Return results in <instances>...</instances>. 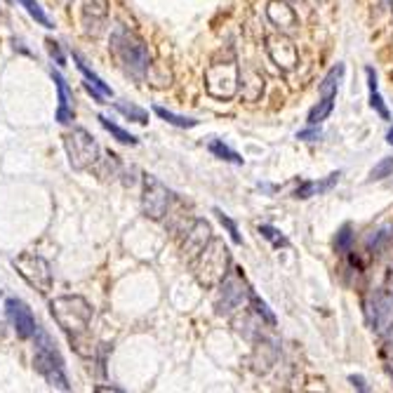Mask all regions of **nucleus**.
<instances>
[{
    "mask_svg": "<svg viewBox=\"0 0 393 393\" xmlns=\"http://www.w3.org/2000/svg\"><path fill=\"white\" fill-rule=\"evenodd\" d=\"M0 294H3V292H0Z\"/></svg>",
    "mask_w": 393,
    "mask_h": 393,
    "instance_id": "36",
    "label": "nucleus"
},
{
    "mask_svg": "<svg viewBox=\"0 0 393 393\" xmlns=\"http://www.w3.org/2000/svg\"><path fill=\"white\" fill-rule=\"evenodd\" d=\"M344 64H337V66H332V69L328 71V76L323 78V83H321V94L323 97H332V94H337V90H339V80H342V76H344Z\"/></svg>",
    "mask_w": 393,
    "mask_h": 393,
    "instance_id": "19",
    "label": "nucleus"
},
{
    "mask_svg": "<svg viewBox=\"0 0 393 393\" xmlns=\"http://www.w3.org/2000/svg\"><path fill=\"white\" fill-rule=\"evenodd\" d=\"M170 200H172V194L170 189L162 184L158 177L146 175L144 177V194H142V210L146 217L151 219H162L170 210Z\"/></svg>",
    "mask_w": 393,
    "mask_h": 393,
    "instance_id": "8",
    "label": "nucleus"
},
{
    "mask_svg": "<svg viewBox=\"0 0 393 393\" xmlns=\"http://www.w3.org/2000/svg\"><path fill=\"white\" fill-rule=\"evenodd\" d=\"M111 55L125 73H130L137 80H142L151 69V52H148L144 38L123 24H118L111 31Z\"/></svg>",
    "mask_w": 393,
    "mask_h": 393,
    "instance_id": "1",
    "label": "nucleus"
},
{
    "mask_svg": "<svg viewBox=\"0 0 393 393\" xmlns=\"http://www.w3.org/2000/svg\"><path fill=\"white\" fill-rule=\"evenodd\" d=\"M228 262H231V255H228V248L224 243L210 240L200 250L198 259H191V266H194V273L200 285L214 287L228 273Z\"/></svg>",
    "mask_w": 393,
    "mask_h": 393,
    "instance_id": "4",
    "label": "nucleus"
},
{
    "mask_svg": "<svg viewBox=\"0 0 393 393\" xmlns=\"http://www.w3.org/2000/svg\"><path fill=\"white\" fill-rule=\"evenodd\" d=\"M109 19V0H83V14H80V21H83V31L92 38L104 31Z\"/></svg>",
    "mask_w": 393,
    "mask_h": 393,
    "instance_id": "12",
    "label": "nucleus"
},
{
    "mask_svg": "<svg viewBox=\"0 0 393 393\" xmlns=\"http://www.w3.org/2000/svg\"><path fill=\"white\" fill-rule=\"evenodd\" d=\"M50 314L57 321L59 328L69 335L71 342L80 346V337L87 335V328H90V323H92L90 301L80 294L55 297V299L50 301Z\"/></svg>",
    "mask_w": 393,
    "mask_h": 393,
    "instance_id": "2",
    "label": "nucleus"
},
{
    "mask_svg": "<svg viewBox=\"0 0 393 393\" xmlns=\"http://www.w3.org/2000/svg\"><path fill=\"white\" fill-rule=\"evenodd\" d=\"M17 3H19L21 7H24V10H26L28 14H31V17H33L35 21H38L40 26H45V28H55V21H52V19L48 17V12L43 10L38 0H17Z\"/></svg>",
    "mask_w": 393,
    "mask_h": 393,
    "instance_id": "24",
    "label": "nucleus"
},
{
    "mask_svg": "<svg viewBox=\"0 0 393 393\" xmlns=\"http://www.w3.org/2000/svg\"><path fill=\"white\" fill-rule=\"evenodd\" d=\"M393 175V158H384L382 162H377L370 172V179H387Z\"/></svg>",
    "mask_w": 393,
    "mask_h": 393,
    "instance_id": "28",
    "label": "nucleus"
},
{
    "mask_svg": "<svg viewBox=\"0 0 393 393\" xmlns=\"http://www.w3.org/2000/svg\"><path fill=\"white\" fill-rule=\"evenodd\" d=\"M351 243H353V233H351V226H342V231L337 233V252H342V255H346L348 250H351Z\"/></svg>",
    "mask_w": 393,
    "mask_h": 393,
    "instance_id": "29",
    "label": "nucleus"
},
{
    "mask_svg": "<svg viewBox=\"0 0 393 393\" xmlns=\"http://www.w3.org/2000/svg\"><path fill=\"white\" fill-rule=\"evenodd\" d=\"M5 316H7V321H10L12 328H14V332H17L19 339L35 337V332H38V328H40V325L35 323V316H33V311L28 309V304L17 299V297H7Z\"/></svg>",
    "mask_w": 393,
    "mask_h": 393,
    "instance_id": "10",
    "label": "nucleus"
},
{
    "mask_svg": "<svg viewBox=\"0 0 393 393\" xmlns=\"http://www.w3.org/2000/svg\"><path fill=\"white\" fill-rule=\"evenodd\" d=\"M339 177H342L339 172H332L328 179H323V182H304L301 187L294 191V198H311V196L325 194V191H330L332 187H335Z\"/></svg>",
    "mask_w": 393,
    "mask_h": 393,
    "instance_id": "16",
    "label": "nucleus"
},
{
    "mask_svg": "<svg viewBox=\"0 0 393 393\" xmlns=\"http://www.w3.org/2000/svg\"><path fill=\"white\" fill-rule=\"evenodd\" d=\"M252 287L243 280L238 273H226L224 280H221V287H219V297H217V314L219 316H226L231 314L233 309H238L243 299L250 297Z\"/></svg>",
    "mask_w": 393,
    "mask_h": 393,
    "instance_id": "9",
    "label": "nucleus"
},
{
    "mask_svg": "<svg viewBox=\"0 0 393 393\" xmlns=\"http://www.w3.org/2000/svg\"><path fill=\"white\" fill-rule=\"evenodd\" d=\"M205 83H207V92L212 97H219V99L233 97L236 90H238V66H236L233 55L226 62H212L205 73Z\"/></svg>",
    "mask_w": 393,
    "mask_h": 393,
    "instance_id": "7",
    "label": "nucleus"
},
{
    "mask_svg": "<svg viewBox=\"0 0 393 393\" xmlns=\"http://www.w3.org/2000/svg\"><path fill=\"white\" fill-rule=\"evenodd\" d=\"M33 367L43 380H45L52 389L59 391H71L69 377H66L64 358L59 355L55 342L45 330L35 332V348H33Z\"/></svg>",
    "mask_w": 393,
    "mask_h": 393,
    "instance_id": "3",
    "label": "nucleus"
},
{
    "mask_svg": "<svg viewBox=\"0 0 393 393\" xmlns=\"http://www.w3.org/2000/svg\"><path fill=\"white\" fill-rule=\"evenodd\" d=\"M250 304H252V309H255V314L262 318V321L266 323V325H276V316H273V311L269 309V304H266L262 297H259L257 292H252L250 290Z\"/></svg>",
    "mask_w": 393,
    "mask_h": 393,
    "instance_id": "25",
    "label": "nucleus"
},
{
    "mask_svg": "<svg viewBox=\"0 0 393 393\" xmlns=\"http://www.w3.org/2000/svg\"><path fill=\"white\" fill-rule=\"evenodd\" d=\"M97 121L101 123V128L106 130V132H111V135H114L121 144H130V146H137V144H139V139H137L135 135H130V132L123 130L121 125H116L114 121H109L106 116H99Z\"/></svg>",
    "mask_w": 393,
    "mask_h": 393,
    "instance_id": "22",
    "label": "nucleus"
},
{
    "mask_svg": "<svg viewBox=\"0 0 393 393\" xmlns=\"http://www.w3.org/2000/svg\"><path fill=\"white\" fill-rule=\"evenodd\" d=\"M297 139H301V142H316V139H321V128L311 125L306 130H299L297 132Z\"/></svg>",
    "mask_w": 393,
    "mask_h": 393,
    "instance_id": "31",
    "label": "nucleus"
},
{
    "mask_svg": "<svg viewBox=\"0 0 393 393\" xmlns=\"http://www.w3.org/2000/svg\"><path fill=\"white\" fill-rule=\"evenodd\" d=\"M335 97L337 94H332V97H323L314 109L309 111V125H321L323 121H328V116L332 114V109H335Z\"/></svg>",
    "mask_w": 393,
    "mask_h": 393,
    "instance_id": "21",
    "label": "nucleus"
},
{
    "mask_svg": "<svg viewBox=\"0 0 393 393\" xmlns=\"http://www.w3.org/2000/svg\"><path fill=\"white\" fill-rule=\"evenodd\" d=\"M64 148L69 155V162L76 172L94 167L99 162V144L85 128H73L64 135Z\"/></svg>",
    "mask_w": 393,
    "mask_h": 393,
    "instance_id": "5",
    "label": "nucleus"
},
{
    "mask_svg": "<svg viewBox=\"0 0 393 393\" xmlns=\"http://www.w3.org/2000/svg\"><path fill=\"white\" fill-rule=\"evenodd\" d=\"M365 76H367V87H370V106H372L377 114L384 118V121H389V109H387V104H384L382 94H380V85H377V71L372 69V66H367Z\"/></svg>",
    "mask_w": 393,
    "mask_h": 393,
    "instance_id": "15",
    "label": "nucleus"
},
{
    "mask_svg": "<svg viewBox=\"0 0 393 393\" xmlns=\"http://www.w3.org/2000/svg\"><path fill=\"white\" fill-rule=\"evenodd\" d=\"M62 3H66V5H69V3H71V0H62Z\"/></svg>",
    "mask_w": 393,
    "mask_h": 393,
    "instance_id": "35",
    "label": "nucleus"
},
{
    "mask_svg": "<svg viewBox=\"0 0 393 393\" xmlns=\"http://www.w3.org/2000/svg\"><path fill=\"white\" fill-rule=\"evenodd\" d=\"M45 45H48L50 57L57 62V66H64V64H66V57H64V52H62V45H59L57 40H52V38H48V40H45Z\"/></svg>",
    "mask_w": 393,
    "mask_h": 393,
    "instance_id": "30",
    "label": "nucleus"
},
{
    "mask_svg": "<svg viewBox=\"0 0 393 393\" xmlns=\"http://www.w3.org/2000/svg\"><path fill=\"white\" fill-rule=\"evenodd\" d=\"M207 148H210L212 155H217V158L226 160V162H233V165H243V162H245V158H243L240 153H236L233 148H228L221 139H212V142L207 144Z\"/></svg>",
    "mask_w": 393,
    "mask_h": 393,
    "instance_id": "20",
    "label": "nucleus"
},
{
    "mask_svg": "<svg viewBox=\"0 0 393 393\" xmlns=\"http://www.w3.org/2000/svg\"><path fill=\"white\" fill-rule=\"evenodd\" d=\"M73 62L78 64V71L83 73L87 83H92L94 87H97V90H99V92L104 94V97H114V90H111V87H109L106 83H104V80H101V78L97 76V73H94V71L90 69V66H87V64L83 62V57H80L78 52H73Z\"/></svg>",
    "mask_w": 393,
    "mask_h": 393,
    "instance_id": "17",
    "label": "nucleus"
},
{
    "mask_svg": "<svg viewBox=\"0 0 393 393\" xmlns=\"http://www.w3.org/2000/svg\"><path fill=\"white\" fill-rule=\"evenodd\" d=\"M14 269L28 285L35 287L40 294H45L52 290L55 276H52V266L45 257L35 255V252H21L19 257H14Z\"/></svg>",
    "mask_w": 393,
    "mask_h": 393,
    "instance_id": "6",
    "label": "nucleus"
},
{
    "mask_svg": "<svg viewBox=\"0 0 393 393\" xmlns=\"http://www.w3.org/2000/svg\"><path fill=\"white\" fill-rule=\"evenodd\" d=\"M259 233H262L264 238L269 240L273 248H287V245H290V240H287L285 236L278 231V228H273V226H269V224H262V226H259Z\"/></svg>",
    "mask_w": 393,
    "mask_h": 393,
    "instance_id": "26",
    "label": "nucleus"
},
{
    "mask_svg": "<svg viewBox=\"0 0 393 393\" xmlns=\"http://www.w3.org/2000/svg\"><path fill=\"white\" fill-rule=\"evenodd\" d=\"M116 111H121V114L128 118V121H135L139 125H146L148 123V111L137 106V104H128V101H116L114 104Z\"/></svg>",
    "mask_w": 393,
    "mask_h": 393,
    "instance_id": "23",
    "label": "nucleus"
},
{
    "mask_svg": "<svg viewBox=\"0 0 393 393\" xmlns=\"http://www.w3.org/2000/svg\"><path fill=\"white\" fill-rule=\"evenodd\" d=\"M153 114L160 118V121H165L170 125H175V128H182V130H191V128H198V121L196 118H187V116H177L172 111L162 109V106H153Z\"/></svg>",
    "mask_w": 393,
    "mask_h": 393,
    "instance_id": "18",
    "label": "nucleus"
},
{
    "mask_svg": "<svg viewBox=\"0 0 393 393\" xmlns=\"http://www.w3.org/2000/svg\"><path fill=\"white\" fill-rule=\"evenodd\" d=\"M214 214H217V219L221 221V226H224L226 231H228V236H231V240H233V243H238V245H240L243 238H240V233H238V226H236V221H233L231 217H228V214L221 212L219 207H217V210H214Z\"/></svg>",
    "mask_w": 393,
    "mask_h": 393,
    "instance_id": "27",
    "label": "nucleus"
},
{
    "mask_svg": "<svg viewBox=\"0 0 393 393\" xmlns=\"http://www.w3.org/2000/svg\"><path fill=\"white\" fill-rule=\"evenodd\" d=\"M348 380H351V384H353V387L358 389V391H362V393H367V391H370V389L365 387V380H362V377H355V375H351V377H348Z\"/></svg>",
    "mask_w": 393,
    "mask_h": 393,
    "instance_id": "32",
    "label": "nucleus"
},
{
    "mask_svg": "<svg viewBox=\"0 0 393 393\" xmlns=\"http://www.w3.org/2000/svg\"><path fill=\"white\" fill-rule=\"evenodd\" d=\"M367 321L377 335L387 337L393 332V294H375L365 306Z\"/></svg>",
    "mask_w": 393,
    "mask_h": 393,
    "instance_id": "11",
    "label": "nucleus"
},
{
    "mask_svg": "<svg viewBox=\"0 0 393 393\" xmlns=\"http://www.w3.org/2000/svg\"><path fill=\"white\" fill-rule=\"evenodd\" d=\"M52 80H55V87H57V123H62V125H69L76 121V109H73V92H71V87L69 83H66V78L62 76L59 71L52 69Z\"/></svg>",
    "mask_w": 393,
    "mask_h": 393,
    "instance_id": "13",
    "label": "nucleus"
},
{
    "mask_svg": "<svg viewBox=\"0 0 393 393\" xmlns=\"http://www.w3.org/2000/svg\"><path fill=\"white\" fill-rule=\"evenodd\" d=\"M387 355H389V360H387V367H389V372L393 375V342L387 346Z\"/></svg>",
    "mask_w": 393,
    "mask_h": 393,
    "instance_id": "33",
    "label": "nucleus"
},
{
    "mask_svg": "<svg viewBox=\"0 0 393 393\" xmlns=\"http://www.w3.org/2000/svg\"><path fill=\"white\" fill-rule=\"evenodd\" d=\"M387 142H389V144L393 146V128L389 130V135H387Z\"/></svg>",
    "mask_w": 393,
    "mask_h": 393,
    "instance_id": "34",
    "label": "nucleus"
},
{
    "mask_svg": "<svg viewBox=\"0 0 393 393\" xmlns=\"http://www.w3.org/2000/svg\"><path fill=\"white\" fill-rule=\"evenodd\" d=\"M210 224H207L205 219H198L196 224H194V228L187 233V240H184V245H182V250H184V255H187L189 259H194V257H198L200 255V250H203L207 243H210L212 238H210Z\"/></svg>",
    "mask_w": 393,
    "mask_h": 393,
    "instance_id": "14",
    "label": "nucleus"
}]
</instances>
